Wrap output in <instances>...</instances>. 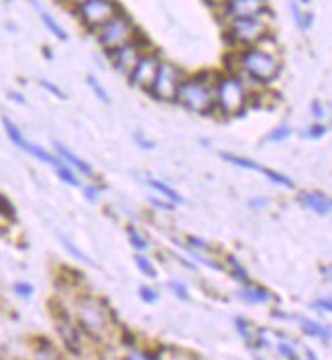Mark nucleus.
Wrapping results in <instances>:
<instances>
[{"label":"nucleus","instance_id":"10","mask_svg":"<svg viewBox=\"0 0 332 360\" xmlns=\"http://www.w3.org/2000/svg\"><path fill=\"white\" fill-rule=\"evenodd\" d=\"M149 47H151V45H149V41L145 37V33L139 31V35L133 39V41L120 45V47L113 49V51H106V57H108L113 70H115L117 74H120V76L127 77L131 74V70L135 68L139 57L143 56V51H147Z\"/></svg>","mask_w":332,"mask_h":360},{"label":"nucleus","instance_id":"28","mask_svg":"<svg viewBox=\"0 0 332 360\" xmlns=\"http://www.w3.org/2000/svg\"><path fill=\"white\" fill-rule=\"evenodd\" d=\"M292 134H293V129L290 127V124H277V127H274V129L267 133L265 141L277 145V143H286L288 139H292Z\"/></svg>","mask_w":332,"mask_h":360},{"label":"nucleus","instance_id":"18","mask_svg":"<svg viewBox=\"0 0 332 360\" xmlns=\"http://www.w3.org/2000/svg\"><path fill=\"white\" fill-rule=\"evenodd\" d=\"M58 332L59 336H61V340L63 344L72 350V352H79V330L76 323L72 322L68 316H63L61 314V318L58 320Z\"/></svg>","mask_w":332,"mask_h":360},{"label":"nucleus","instance_id":"48","mask_svg":"<svg viewBox=\"0 0 332 360\" xmlns=\"http://www.w3.org/2000/svg\"><path fill=\"white\" fill-rule=\"evenodd\" d=\"M224 2H226V0H210V4H212L215 8H218V6H220V4H224Z\"/></svg>","mask_w":332,"mask_h":360},{"label":"nucleus","instance_id":"12","mask_svg":"<svg viewBox=\"0 0 332 360\" xmlns=\"http://www.w3.org/2000/svg\"><path fill=\"white\" fill-rule=\"evenodd\" d=\"M218 17L224 20L245 19V17H255L263 15L269 11V0H226L218 8Z\"/></svg>","mask_w":332,"mask_h":360},{"label":"nucleus","instance_id":"50","mask_svg":"<svg viewBox=\"0 0 332 360\" xmlns=\"http://www.w3.org/2000/svg\"><path fill=\"white\" fill-rule=\"evenodd\" d=\"M298 2H300L302 6H306V4H310V2H314V0H298Z\"/></svg>","mask_w":332,"mask_h":360},{"label":"nucleus","instance_id":"47","mask_svg":"<svg viewBox=\"0 0 332 360\" xmlns=\"http://www.w3.org/2000/svg\"><path fill=\"white\" fill-rule=\"evenodd\" d=\"M84 2H86V0H61V4H63V6H68L70 11H74L76 6L84 4Z\"/></svg>","mask_w":332,"mask_h":360},{"label":"nucleus","instance_id":"26","mask_svg":"<svg viewBox=\"0 0 332 360\" xmlns=\"http://www.w3.org/2000/svg\"><path fill=\"white\" fill-rule=\"evenodd\" d=\"M261 175H265L274 186H279V188H283V190H295V181H293L290 175H286V173H281V171H275L272 169V167H263Z\"/></svg>","mask_w":332,"mask_h":360},{"label":"nucleus","instance_id":"35","mask_svg":"<svg viewBox=\"0 0 332 360\" xmlns=\"http://www.w3.org/2000/svg\"><path fill=\"white\" fill-rule=\"evenodd\" d=\"M133 143L137 145L139 149H143V151H155L157 149V143L153 139H149L145 133H133Z\"/></svg>","mask_w":332,"mask_h":360},{"label":"nucleus","instance_id":"11","mask_svg":"<svg viewBox=\"0 0 332 360\" xmlns=\"http://www.w3.org/2000/svg\"><path fill=\"white\" fill-rule=\"evenodd\" d=\"M159 63H161V56H159V51L155 49H147V51H143V56L139 57V61L135 63V68L131 70V74L127 76L129 79V84L133 86V88H137V90H143V92H147L149 90V86L153 84V79H155L157 70H159Z\"/></svg>","mask_w":332,"mask_h":360},{"label":"nucleus","instance_id":"5","mask_svg":"<svg viewBox=\"0 0 332 360\" xmlns=\"http://www.w3.org/2000/svg\"><path fill=\"white\" fill-rule=\"evenodd\" d=\"M139 35V27L135 25V20L131 19L124 11H120L118 15H115L108 22H104L98 31H94L98 45L104 51H113L120 45L133 41Z\"/></svg>","mask_w":332,"mask_h":360},{"label":"nucleus","instance_id":"1","mask_svg":"<svg viewBox=\"0 0 332 360\" xmlns=\"http://www.w3.org/2000/svg\"><path fill=\"white\" fill-rule=\"evenodd\" d=\"M236 74L249 86L255 84L257 88H269L281 74V59L257 45L236 49Z\"/></svg>","mask_w":332,"mask_h":360},{"label":"nucleus","instance_id":"41","mask_svg":"<svg viewBox=\"0 0 332 360\" xmlns=\"http://www.w3.org/2000/svg\"><path fill=\"white\" fill-rule=\"evenodd\" d=\"M277 354L279 356H283L286 360H300V356H298V350L293 348V344H290V342H277Z\"/></svg>","mask_w":332,"mask_h":360},{"label":"nucleus","instance_id":"29","mask_svg":"<svg viewBox=\"0 0 332 360\" xmlns=\"http://www.w3.org/2000/svg\"><path fill=\"white\" fill-rule=\"evenodd\" d=\"M135 265H137V269L145 275V277H149V279L157 277L155 263H153L145 252H137V255H135Z\"/></svg>","mask_w":332,"mask_h":360},{"label":"nucleus","instance_id":"14","mask_svg":"<svg viewBox=\"0 0 332 360\" xmlns=\"http://www.w3.org/2000/svg\"><path fill=\"white\" fill-rule=\"evenodd\" d=\"M298 202H300L302 208L310 210L316 216H322V218L331 216L332 202L328 193H324V191H302L298 195Z\"/></svg>","mask_w":332,"mask_h":360},{"label":"nucleus","instance_id":"15","mask_svg":"<svg viewBox=\"0 0 332 360\" xmlns=\"http://www.w3.org/2000/svg\"><path fill=\"white\" fill-rule=\"evenodd\" d=\"M235 328L236 332H238V336L247 342V346H251V348H265V346H269L265 334L261 330H257L247 318H235Z\"/></svg>","mask_w":332,"mask_h":360},{"label":"nucleus","instance_id":"16","mask_svg":"<svg viewBox=\"0 0 332 360\" xmlns=\"http://www.w3.org/2000/svg\"><path fill=\"white\" fill-rule=\"evenodd\" d=\"M236 295H238V300H243L245 304L251 305H265L274 302V293L263 285H255L253 281L249 285H243Z\"/></svg>","mask_w":332,"mask_h":360},{"label":"nucleus","instance_id":"2","mask_svg":"<svg viewBox=\"0 0 332 360\" xmlns=\"http://www.w3.org/2000/svg\"><path fill=\"white\" fill-rule=\"evenodd\" d=\"M253 88L238 74H218L215 82V112L224 118H238L251 106Z\"/></svg>","mask_w":332,"mask_h":360},{"label":"nucleus","instance_id":"36","mask_svg":"<svg viewBox=\"0 0 332 360\" xmlns=\"http://www.w3.org/2000/svg\"><path fill=\"white\" fill-rule=\"evenodd\" d=\"M167 289L176 295L177 300H181V302H188V300H190L188 285L181 283V281H167Z\"/></svg>","mask_w":332,"mask_h":360},{"label":"nucleus","instance_id":"6","mask_svg":"<svg viewBox=\"0 0 332 360\" xmlns=\"http://www.w3.org/2000/svg\"><path fill=\"white\" fill-rule=\"evenodd\" d=\"M0 124H2V131L6 134V139H8L19 151H23L25 155H29V157H33L35 161H39L43 165H49V167H56V165H58L59 159L56 157V153H51L49 149H45V147H41L37 143L29 141L27 134L23 133V129H20L13 118L0 116Z\"/></svg>","mask_w":332,"mask_h":360},{"label":"nucleus","instance_id":"17","mask_svg":"<svg viewBox=\"0 0 332 360\" xmlns=\"http://www.w3.org/2000/svg\"><path fill=\"white\" fill-rule=\"evenodd\" d=\"M145 184H147V188H151V190L155 191L159 198H163V200L172 202L176 208L177 206H184V204H186V198H184V195H181L174 186H170L167 181H163V179H155V177H145Z\"/></svg>","mask_w":332,"mask_h":360},{"label":"nucleus","instance_id":"4","mask_svg":"<svg viewBox=\"0 0 332 360\" xmlns=\"http://www.w3.org/2000/svg\"><path fill=\"white\" fill-rule=\"evenodd\" d=\"M272 20H274L272 11H267L263 15H255V17L226 20L224 22V39L235 49L253 47L267 33H272Z\"/></svg>","mask_w":332,"mask_h":360},{"label":"nucleus","instance_id":"30","mask_svg":"<svg viewBox=\"0 0 332 360\" xmlns=\"http://www.w3.org/2000/svg\"><path fill=\"white\" fill-rule=\"evenodd\" d=\"M328 133H331V127L326 122H314V124L304 129L302 136L308 139V141H320V139H324Z\"/></svg>","mask_w":332,"mask_h":360},{"label":"nucleus","instance_id":"38","mask_svg":"<svg viewBox=\"0 0 332 360\" xmlns=\"http://www.w3.org/2000/svg\"><path fill=\"white\" fill-rule=\"evenodd\" d=\"M139 297H141L145 304H157V302H159V291H157L155 287L141 285V287H139Z\"/></svg>","mask_w":332,"mask_h":360},{"label":"nucleus","instance_id":"23","mask_svg":"<svg viewBox=\"0 0 332 360\" xmlns=\"http://www.w3.org/2000/svg\"><path fill=\"white\" fill-rule=\"evenodd\" d=\"M290 13H292L295 27H298L302 33H306V31H310V29H312L314 15L312 13H308V11H304L300 2H292V4H290Z\"/></svg>","mask_w":332,"mask_h":360},{"label":"nucleus","instance_id":"13","mask_svg":"<svg viewBox=\"0 0 332 360\" xmlns=\"http://www.w3.org/2000/svg\"><path fill=\"white\" fill-rule=\"evenodd\" d=\"M53 149H56V157H58L59 161H63L65 165H70L78 175H84V177L96 181V169H94V165H90L86 159H82L78 153H74L68 145H63L59 141H53Z\"/></svg>","mask_w":332,"mask_h":360},{"label":"nucleus","instance_id":"24","mask_svg":"<svg viewBox=\"0 0 332 360\" xmlns=\"http://www.w3.org/2000/svg\"><path fill=\"white\" fill-rule=\"evenodd\" d=\"M127 240L131 247L135 248V252H147L149 250V238L143 234V230H139L133 224L127 226Z\"/></svg>","mask_w":332,"mask_h":360},{"label":"nucleus","instance_id":"42","mask_svg":"<svg viewBox=\"0 0 332 360\" xmlns=\"http://www.w3.org/2000/svg\"><path fill=\"white\" fill-rule=\"evenodd\" d=\"M149 204L155 210H163V212H174V210H176V206H174L172 202H167V200H163V198H157V195H151V198H149Z\"/></svg>","mask_w":332,"mask_h":360},{"label":"nucleus","instance_id":"19","mask_svg":"<svg viewBox=\"0 0 332 360\" xmlns=\"http://www.w3.org/2000/svg\"><path fill=\"white\" fill-rule=\"evenodd\" d=\"M298 323L302 326V332L306 334V336H312V338H318V340L322 342L324 346H331L332 340V332H331V326H322L320 322H314L310 318H295Z\"/></svg>","mask_w":332,"mask_h":360},{"label":"nucleus","instance_id":"27","mask_svg":"<svg viewBox=\"0 0 332 360\" xmlns=\"http://www.w3.org/2000/svg\"><path fill=\"white\" fill-rule=\"evenodd\" d=\"M86 84H88V88H90V92L94 94L96 100H100L102 104H110V94H108V90L104 88V84L98 79L96 76H86Z\"/></svg>","mask_w":332,"mask_h":360},{"label":"nucleus","instance_id":"49","mask_svg":"<svg viewBox=\"0 0 332 360\" xmlns=\"http://www.w3.org/2000/svg\"><path fill=\"white\" fill-rule=\"evenodd\" d=\"M306 360H318V359H316V354H314V352H308V354H306Z\"/></svg>","mask_w":332,"mask_h":360},{"label":"nucleus","instance_id":"43","mask_svg":"<svg viewBox=\"0 0 332 360\" xmlns=\"http://www.w3.org/2000/svg\"><path fill=\"white\" fill-rule=\"evenodd\" d=\"M269 206H272V200L269 198H263V195L249 200V210H253V212H261V210L269 208Z\"/></svg>","mask_w":332,"mask_h":360},{"label":"nucleus","instance_id":"32","mask_svg":"<svg viewBox=\"0 0 332 360\" xmlns=\"http://www.w3.org/2000/svg\"><path fill=\"white\" fill-rule=\"evenodd\" d=\"M82 195H84V200L86 202H90V204H96L98 200H100V195H102V186L98 184V181H90V184H82Z\"/></svg>","mask_w":332,"mask_h":360},{"label":"nucleus","instance_id":"45","mask_svg":"<svg viewBox=\"0 0 332 360\" xmlns=\"http://www.w3.org/2000/svg\"><path fill=\"white\" fill-rule=\"evenodd\" d=\"M124 360H159L155 354H151V352H143V350H131L129 354H127V359Z\"/></svg>","mask_w":332,"mask_h":360},{"label":"nucleus","instance_id":"21","mask_svg":"<svg viewBox=\"0 0 332 360\" xmlns=\"http://www.w3.org/2000/svg\"><path fill=\"white\" fill-rule=\"evenodd\" d=\"M222 271H226V273L235 279L236 283H241V285L251 283V275H249V271L245 269V265L236 259L235 255H226V257H224Z\"/></svg>","mask_w":332,"mask_h":360},{"label":"nucleus","instance_id":"37","mask_svg":"<svg viewBox=\"0 0 332 360\" xmlns=\"http://www.w3.org/2000/svg\"><path fill=\"white\" fill-rule=\"evenodd\" d=\"M13 293L20 297V300H29L33 293H35V287L29 283V281H17L13 285Z\"/></svg>","mask_w":332,"mask_h":360},{"label":"nucleus","instance_id":"25","mask_svg":"<svg viewBox=\"0 0 332 360\" xmlns=\"http://www.w3.org/2000/svg\"><path fill=\"white\" fill-rule=\"evenodd\" d=\"M51 169L56 171V175H58L65 186H70V188H82V179H79L78 173L72 169L70 165H65L63 161H59L58 165L51 167Z\"/></svg>","mask_w":332,"mask_h":360},{"label":"nucleus","instance_id":"20","mask_svg":"<svg viewBox=\"0 0 332 360\" xmlns=\"http://www.w3.org/2000/svg\"><path fill=\"white\" fill-rule=\"evenodd\" d=\"M31 4H33V8L37 11V15H39L41 22H43V27L53 35V37L58 39V41H68V33H65V29L59 25V20L51 15V13H47L43 6H41L37 0H31Z\"/></svg>","mask_w":332,"mask_h":360},{"label":"nucleus","instance_id":"8","mask_svg":"<svg viewBox=\"0 0 332 360\" xmlns=\"http://www.w3.org/2000/svg\"><path fill=\"white\" fill-rule=\"evenodd\" d=\"M78 323L94 338H104L110 330L108 309L94 297H82L78 302Z\"/></svg>","mask_w":332,"mask_h":360},{"label":"nucleus","instance_id":"40","mask_svg":"<svg viewBox=\"0 0 332 360\" xmlns=\"http://www.w3.org/2000/svg\"><path fill=\"white\" fill-rule=\"evenodd\" d=\"M326 106L322 104V100H312L310 102V116L314 118V122H324V118H326Z\"/></svg>","mask_w":332,"mask_h":360},{"label":"nucleus","instance_id":"22","mask_svg":"<svg viewBox=\"0 0 332 360\" xmlns=\"http://www.w3.org/2000/svg\"><path fill=\"white\" fill-rule=\"evenodd\" d=\"M220 159L222 161H226L229 165H233L236 169H247V171H255V173H261L263 171V163H259V161H253V159H249V157H243V155H236V153H220Z\"/></svg>","mask_w":332,"mask_h":360},{"label":"nucleus","instance_id":"44","mask_svg":"<svg viewBox=\"0 0 332 360\" xmlns=\"http://www.w3.org/2000/svg\"><path fill=\"white\" fill-rule=\"evenodd\" d=\"M312 309L320 311V314H331L332 311L331 297H318V300H314Z\"/></svg>","mask_w":332,"mask_h":360},{"label":"nucleus","instance_id":"3","mask_svg":"<svg viewBox=\"0 0 332 360\" xmlns=\"http://www.w3.org/2000/svg\"><path fill=\"white\" fill-rule=\"evenodd\" d=\"M215 72H198L192 76H186L179 84L176 96V104L184 110L200 116L215 114Z\"/></svg>","mask_w":332,"mask_h":360},{"label":"nucleus","instance_id":"31","mask_svg":"<svg viewBox=\"0 0 332 360\" xmlns=\"http://www.w3.org/2000/svg\"><path fill=\"white\" fill-rule=\"evenodd\" d=\"M58 238H59V243H61V247L65 248V250H68L76 261H79V263H90V257H88L82 248L76 247V245H74L65 234H58Z\"/></svg>","mask_w":332,"mask_h":360},{"label":"nucleus","instance_id":"39","mask_svg":"<svg viewBox=\"0 0 332 360\" xmlns=\"http://www.w3.org/2000/svg\"><path fill=\"white\" fill-rule=\"evenodd\" d=\"M39 86L47 92V94L53 96V98H58V100H68V94L59 88L58 84H53V82H49V79H39Z\"/></svg>","mask_w":332,"mask_h":360},{"label":"nucleus","instance_id":"46","mask_svg":"<svg viewBox=\"0 0 332 360\" xmlns=\"http://www.w3.org/2000/svg\"><path fill=\"white\" fill-rule=\"evenodd\" d=\"M8 98H11L15 104H19V106H25V104H27V98L20 94V92H17V90H11V92H8Z\"/></svg>","mask_w":332,"mask_h":360},{"label":"nucleus","instance_id":"33","mask_svg":"<svg viewBox=\"0 0 332 360\" xmlns=\"http://www.w3.org/2000/svg\"><path fill=\"white\" fill-rule=\"evenodd\" d=\"M184 247H188L190 250H196V252H204V255L206 252H212V245L208 240L200 238V236H186Z\"/></svg>","mask_w":332,"mask_h":360},{"label":"nucleus","instance_id":"9","mask_svg":"<svg viewBox=\"0 0 332 360\" xmlns=\"http://www.w3.org/2000/svg\"><path fill=\"white\" fill-rule=\"evenodd\" d=\"M184 77H186V74L177 68L176 63L161 59L155 79L149 86L147 94L151 96L153 100H157V102H176L177 90H179V84H181Z\"/></svg>","mask_w":332,"mask_h":360},{"label":"nucleus","instance_id":"7","mask_svg":"<svg viewBox=\"0 0 332 360\" xmlns=\"http://www.w3.org/2000/svg\"><path fill=\"white\" fill-rule=\"evenodd\" d=\"M120 11H122V6L117 0H86L84 4L76 6L72 13L78 17L79 25L86 31L94 33L104 22H108L115 15H118Z\"/></svg>","mask_w":332,"mask_h":360},{"label":"nucleus","instance_id":"34","mask_svg":"<svg viewBox=\"0 0 332 360\" xmlns=\"http://www.w3.org/2000/svg\"><path fill=\"white\" fill-rule=\"evenodd\" d=\"M0 218H4V220H15L17 218V210L13 206V202L2 193H0Z\"/></svg>","mask_w":332,"mask_h":360}]
</instances>
